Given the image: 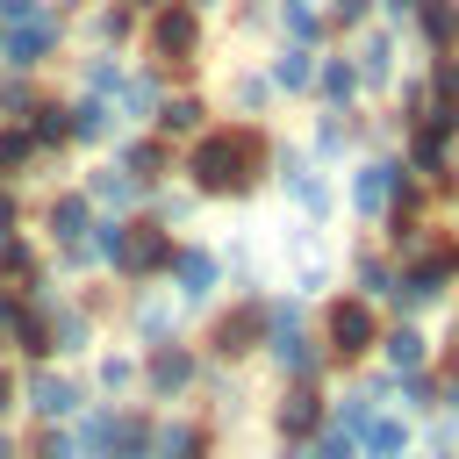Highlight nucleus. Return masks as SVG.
<instances>
[{
  "instance_id": "1",
  "label": "nucleus",
  "mask_w": 459,
  "mask_h": 459,
  "mask_svg": "<svg viewBox=\"0 0 459 459\" xmlns=\"http://www.w3.org/2000/svg\"><path fill=\"white\" fill-rule=\"evenodd\" d=\"M265 172H273V129L230 122V115H215L194 143H179V165H172V179L194 186L208 208H237V201L265 194Z\"/></svg>"
},
{
  "instance_id": "2",
  "label": "nucleus",
  "mask_w": 459,
  "mask_h": 459,
  "mask_svg": "<svg viewBox=\"0 0 459 459\" xmlns=\"http://www.w3.org/2000/svg\"><path fill=\"white\" fill-rule=\"evenodd\" d=\"M265 344H258V359L280 373V380H330V351L316 344V308L301 301V294H287V287H265Z\"/></svg>"
},
{
  "instance_id": "3",
  "label": "nucleus",
  "mask_w": 459,
  "mask_h": 459,
  "mask_svg": "<svg viewBox=\"0 0 459 459\" xmlns=\"http://www.w3.org/2000/svg\"><path fill=\"white\" fill-rule=\"evenodd\" d=\"M136 57L165 65L172 79H201L215 57V14H201L194 0H165L158 14H143L136 29Z\"/></svg>"
},
{
  "instance_id": "4",
  "label": "nucleus",
  "mask_w": 459,
  "mask_h": 459,
  "mask_svg": "<svg viewBox=\"0 0 459 459\" xmlns=\"http://www.w3.org/2000/svg\"><path fill=\"white\" fill-rule=\"evenodd\" d=\"M265 186H273V194L287 201V215L308 222V230H330V222L344 215V201H337V172L316 165L294 136H273V172H265Z\"/></svg>"
},
{
  "instance_id": "5",
  "label": "nucleus",
  "mask_w": 459,
  "mask_h": 459,
  "mask_svg": "<svg viewBox=\"0 0 459 459\" xmlns=\"http://www.w3.org/2000/svg\"><path fill=\"white\" fill-rule=\"evenodd\" d=\"M402 186H409V172H402L394 143H366V151L337 172V201H344V215H351L359 230H380V222L394 215Z\"/></svg>"
},
{
  "instance_id": "6",
  "label": "nucleus",
  "mask_w": 459,
  "mask_h": 459,
  "mask_svg": "<svg viewBox=\"0 0 459 459\" xmlns=\"http://www.w3.org/2000/svg\"><path fill=\"white\" fill-rule=\"evenodd\" d=\"M380 308L373 301H359L351 287H337V294H323L316 301V344L330 351V366H366L373 359V344H380Z\"/></svg>"
},
{
  "instance_id": "7",
  "label": "nucleus",
  "mask_w": 459,
  "mask_h": 459,
  "mask_svg": "<svg viewBox=\"0 0 459 459\" xmlns=\"http://www.w3.org/2000/svg\"><path fill=\"white\" fill-rule=\"evenodd\" d=\"M265 294H230V301H215L208 316H201V359L208 366H251L258 359V344H265V308H258Z\"/></svg>"
},
{
  "instance_id": "8",
  "label": "nucleus",
  "mask_w": 459,
  "mask_h": 459,
  "mask_svg": "<svg viewBox=\"0 0 459 459\" xmlns=\"http://www.w3.org/2000/svg\"><path fill=\"white\" fill-rule=\"evenodd\" d=\"M165 294H172L186 316H208L215 301H230L222 251H215L208 237H179V244H172V265H165Z\"/></svg>"
},
{
  "instance_id": "9",
  "label": "nucleus",
  "mask_w": 459,
  "mask_h": 459,
  "mask_svg": "<svg viewBox=\"0 0 459 459\" xmlns=\"http://www.w3.org/2000/svg\"><path fill=\"white\" fill-rule=\"evenodd\" d=\"M201 380H208V359H201V344H186V337L136 351V394H143V402H194Z\"/></svg>"
},
{
  "instance_id": "10",
  "label": "nucleus",
  "mask_w": 459,
  "mask_h": 459,
  "mask_svg": "<svg viewBox=\"0 0 459 459\" xmlns=\"http://www.w3.org/2000/svg\"><path fill=\"white\" fill-rule=\"evenodd\" d=\"M402 43H409V36H402V29H387V22H366V29H351V36L337 43V50L351 57L359 93H366L373 108H387V93H394V79H402V65H409V57H402Z\"/></svg>"
},
{
  "instance_id": "11",
  "label": "nucleus",
  "mask_w": 459,
  "mask_h": 459,
  "mask_svg": "<svg viewBox=\"0 0 459 459\" xmlns=\"http://www.w3.org/2000/svg\"><path fill=\"white\" fill-rule=\"evenodd\" d=\"M65 50H72V22L50 7V14H36V22H22V29H0V72H22V79H43V72H57L65 65Z\"/></svg>"
},
{
  "instance_id": "12",
  "label": "nucleus",
  "mask_w": 459,
  "mask_h": 459,
  "mask_svg": "<svg viewBox=\"0 0 459 459\" xmlns=\"http://www.w3.org/2000/svg\"><path fill=\"white\" fill-rule=\"evenodd\" d=\"M86 402H93V394H86V373H79V366H57V359L22 366V416H29V423H72Z\"/></svg>"
},
{
  "instance_id": "13",
  "label": "nucleus",
  "mask_w": 459,
  "mask_h": 459,
  "mask_svg": "<svg viewBox=\"0 0 459 459\" xmlns=\"http://www.w3.org/2000/svg\"><path fill=\"white\" fill-rule=\"evenodd\" d=\"M215 115H230V122H265V115H280V86L265 79V65L258 57H222V72H215Z\"/></svg>"
},
{
  "instance_id": "14",
  "label": "nucleus",
  "mask_w": 459,
  "mask_h": 459,
  "mask_svg": "<svg viewBox=\"0 0 459 459\" xmlns=\"http://www.w3.org/2000/svg\"><path fill=\"white\" fill-rule=\"evenodd\" d=\"M115 316H122V330H129V344H136V351H151V344H172V337H186V308H179V301L165 294V280H158V287H122Z\"/></svg>"
},
{
  "instance_id": "15",
  "label": "nucleus",
  "mask_w": 459,
  "mask_h": 459,
  "mask_svg": "<svg viewBox=\"0 0 459 459\" xmlns=\"http://www.w3.org/2000/svg\"><path fill=\"white\" fill-rule=\"evenodd\" d=\"M172 230L165 222H151V215H129V230H122V258H115V280L122 287H158L165 280V265H172Z\"/></svg>"
},
{
  "instance_id": "16",
  "label": "nucleus",
  "mask_w": 459,
  "mask_h": 459,
  "mask_svg": "<svg viewBox=\"0 0 459 459\" xmlns=\"http://www.w3.org/2000/svg\"><path fill=\"white\" fill-rule=\"evenodd\" d=\"M394 280H402V258H394L380 237H359V244H344V287H351L359 301H373L380 316L394 308Z\"/></svg>"
},
{
  "instance_id": "17",
  "label": "nucleus",
  "mask_w": 459,
  "mask_h": 459,
  "mask_svg": "<svg viewBox=\"0 0 459 459\" xmlns=\"http://www.w3.org/2000/svg\"><path fill=\"white\" fill-rule=\"evenodd\" d=\"M273 437L280 445H301V437H316L323 423H330V387L323 380H280V394H273Z\"/></svg>"
},
{
  "instance_id": "18",
  "label": "nucleus",
  "mask_w": 459,
  "mask_h": 459,
  "mask_svg": "<svg viewBox=\"0 0 459 459\" xmlns=\"http://www.w3.org/2000/svg\"><path fill=\"white\" fill-rule=\"evenodd\" d=\"M172 86H179V79H172L165 65H151V57L129 50V72H122V86H115V122H122V129H151V115L165 108Z\"/></svg>"
},
{
  "instance_id": "19",
  "label": "nucleus",
  "mask_w": 459,
  "mask_h": 459,
  "mask_svg": "<svg viewBox=\"0 0 459 459\" xmlns=\"http://www.w3.org/2000/svg\"><path fill=\"white\" fill-rule=\"evenodd\" d=\"M208 122H215V93H208V79H179V86L165 93V108L151 115V136H165V143L179 151V143H194Z\"/></svg>"
},
{
  "instance_id": "20",
  "label": "nucleus",
  "mask_w": 459,
  "mask_h": 459,
  "mask_svg": "<svg viewBox=\"0 0 459 459\" xmlns=\"http://www.w3.org/2000/svg\"><path fill=\"white\" fill-rule=\"evenodd\" d=\"M86 230H93V201L79 194V179H65V186L36 194V237H43V251H57V244H79Z\"/></svg>"
},
{
  "instance_id": "21",
  "label": "nucleus",
  "mask_w": 459,
  "mask_h": 459,
  "mask_svg": "<svg viewBox=\"0 0 459 459\" xmlns=\"http://www.w3.org/2000/svg\"><path fill=\"white\" fill-rule=\"evenodd\" d=\"M373 359H380L394 380H409V373H423V366L437 359V330H430V323H416V316H387V323H380Z\"/></svg>"
},
{
  "instance_id": "22",
  "label": "nucleus",
  "mask_w": 459,
  "mask_h": 459,
  "mask_svg": "<svg viewBox=\"0 0 459 459\" xmlns=\"http://www.w3.org/2000/svg\"><path fill=\"white\" fill-rule=\"evenodd\" d=\"M100 158H115V165H122L143 194H151V186H165V179H172V165H179V151H172L165 136H151V129H122Z\"/></svg>"
},
{
  "instance_id": "23",
  "label": "nucleus",
  "mask_w": 459,
  "mask_h": 459,
  "mask_svg": "<svg viewBox=\"0 0 459 459\" xmlns=\"http://www.w3.org/2000/svg\"><path fill=\"white\" fill-rule=\"evenodd\" d=\"M115 136H122V122H115V100L65 93V143H72V158H100Z\"/></svg>"
},
{
  "instance_id": "24",
  "label": "nucleus",
  "mask_w": 459,
  "mask_h": 459,
  "mask_svg": "<svg viewBox=\"0 0 459 459\" xmlns=\"http://www.w3.org/2000/svg\"><path fill=\"white\" fill-rule=\"evenodd\" d=\"M79 194L93 201V215H143V186L115 165V158H86V172H72Z\"/></svg>"
},
{
  "instance_id": "25",
  "label": "nucleus",
  "mask_w": 459,
  "mask_h": 459,
  "mask_svg": "<svg viewBox=\"0 0 459 459\" xmlns=\"http://www.w3.org/2000/svg\"><path fill=\"white\" fill-rule=\"evenodd\" d=\"M136 14L122 0H93L79 22H72V50H136Z\"/></svg>"
},
{
  "instance_id": "26",
  "label": "nucleus",
  "mask_w": 459,
  "mask_h": 459,
  "mask_svg": "<svg viewBox=\"0 0 459 459\" xmlns=\"http://www.w3.org/2000/svg\"><path fill=\"white\" fill-rule=\"evenodd\" d=\"M129 72V50H65V93H93V100H115Z\"/></svg>"
},
{
  "instance_id": "27",
  "label": "nucleus",
  "mask_w": 459,
  "mask_h": 459,
  "mask_svg": "<svg viewBox=\"0 0 459 459\" xmlns=\"http://www.w3.org/2000/svg\"><path fill=\"white\" fill-rule=\"evenodd\" d=\"M301 108H366L359 72H351V57H344L337 43H323V50H316V86H308V100H301Z\"/></svg>"
},
{
  "instance_id": "28",
  "label": "nucleus",
  "mask_w": 459,
  "mask_h": 459,
  "mask_svg": "<svg viewBox=\"0 0 459 459\" xmlns=\"http://www.w3.org/2000/svg\"><path fill=\"white\" fill-rule=\"evenodd\" d=\"M22 129H29V143L43 151V165H57V158H72V143H65V86H50V79H43V93L29 100V115H22Z\"/></svg>"
},
{
  "instance_id": "29",
  "label": "nucleus",
  "mask_w": 459,
  "mask_h": 459,
  "mask_svg": "<svg viewBox=\"0 0 459 459\" xmlns=\"http://www.w3.org/2000/svg\"><path fill=\"white\" fill-rule=\"evenodd\" d=\"M86 394L93 402H129L136 394V344H100L86 359Z\"/></svg>"
},
{
  "instance_id": "30",
  "label": "nucleus",
  "mask_w": 459,
  "mask_h": 459,
  "mask_svg": "<svg viewBox=\"0 0 459 459\" xmlns=\"http://www.w3.org/2000/svg\"><path fill=\"white\" fill-rule=\"evenodd\" d=\"M402 36H416L423 57H452L459 50V0H416V14H409Z\"/></svg>"
},
{
  "instance_id": "31",
  "label": "nucleus",
  "mask_w": 459,
  "mask_h": 459,
  "mask_svg": "<svg viewBox=\"0 0 459 459\" xmlns=\"http://www.w3.org/2000/svg\"><path fill=\"white\" fill-rule=\"evenodd\" d=\"M43 273H50V251H43V237H36V230H14V237H0V287L29 294Z\"/></svg>"
},
{
  "instance_id": "32",
  "label": "nucleus",
  "mask_w": 459,
  "mask_h": 459,
  "mask_svg": "<svg viewBox=\"0 0 459 459\" xmlns=\"http://www.w3.org/2000/svg\"><path fill=\"white\" fill-rule=\"evenodd\" d=\"M115 423H122V402H86V409L65 423L72 459H108V452H115Z\"/></svg>"
},
{
  "instance_id": "33",
  "label": "nucleus",
  "mask_w": 459,
  "mask_h": 459,
  "mask_svg": "<svg viewBox=\"0 0 459 459\" xmlns=\"http://www.w3.org/2000/svg\"><path fill=\"white\" fill-rule=\"evenodd\" d=\"M265 79L280 86V100H308V86H316V50H301V43H265Z\"/></svg>"
},
{
  "instance_id": "34",
  "label": "nucleus",
  "mask_w": 459,
  "mask_h": 459,
  "mask_svg": "<svg viewBox=\"0 0 459 459\" xmlns=\"http://www.w3.org/2000/svg\"><path fill=\"white\" fill-rule=\"evenodd\" d=\"M351 445H359V459H409V452H416V423H409L402 409H380Z\"/></svg>"
},
{
  "instance_id": "35",
  "label": "nucleus",
  "mask_w": 459,
  "mask_h": 459,
  "mask_svg": "<svg viewBox=\"0 0 459 459\" xmlns=\"http://www.w3.org/2000/svg\"><path fill=\"white\" fill-rule=\"evenodd\" d=\"M201 208H208V201H201L194 186H179V179H165V186H151V194H143V215H151V222H165L172 237H186V222H194Z\"/></svg>"
},
{
  "instance_id": "36",
  "label": "nucleus",
  "mask_w": 459,
  "mask_h": 459,
  "mask_svg": "<svg viewBox=\"0 0 459 459\" xmlns=\"http://www.w3.org/2000/svg\"><path fill=\"white\" fill-rule=\"evenodd\" d=\"M36 172H43V151L29 143V129L22 122H0V179L7 186H29Z\"/></svg>"
},
{
  "instance_id": "37",
  "label": "nucleus",
  "mask_w": 459,
  "mask_h": 459,
  "mask_svg": "<svg viewBox=\"0 0 459 459\" xmlns=\"http://www.w3.org/2000/svg\"><path fill=\"white\" fill-rule=\"evenodd\" d=\"M151 430H158V416L122 402V423H115V452L108 459H151Z\"/></svg>"
},
{
  "instance_id": "38",
  "label": "nucleus",
  "mask_w": 459,
  "mask_h": 459,
  "mask_svg": "<svg viewBox=\"0 0 459 459\" xmlns=\"http://www.w3.org/2000/svg\"><path fill=\"white\" fill-rule=\"evenodd\" d=\"M416 72H423L430 108H459V50L452 57H416Z\"/></svg>"
},
{
  "instance_id": "39",
  "label": "nucleus",
  "mask_w": 459,
  "mask_h": 459,
  "mask_svg": "<svg viewBox=\"0 0 459 459\" xmlns=\"http://www.w3.org/2000/svg\"><path fill=\"white\" fill-rule=\"evenodd\" d=\"M273 7H280V0H230V36H237V43H251V36L273 43Z\"/></svg>"
},
{
  "instance_id": "40",
  "label": "nucleus",
  "mask_w": 459,
  "mask_h": 459,
  "mask_svg": "<svg viewBox=\"0 0 459 459\" xmlns=\"http://www.w3.org/2000/svg\"><path fill=\"white\" fill-rule=\"evenodd\" d=\"M373 416H380V402H373V394H359V387L330 394V423H337V430H351V437H359V430H366Z\"/></svg>"
},
{
  "instance_id": "41",
  "label": "nucleus",
  "mask_w": 459,
  "mask_h": 459,
  "mask_svg": "<svg viewBox=\"0 0 459 459\" xmlns=\"http://www.w3.org/2000/svg\"><path fill=\"white\" fill-rule=\"evenodd\" d=\"M301 459H359V445H351V430L323 423L316 437H301Z\"/></svg>"
},
{
  "instance_id": "42",
  "label": "nucleus",
  "mask_w": 459,
  "mask_h": 459,
  "mask_svg": "<svg viewBox=\"0 0 459 459\" xmlns=\"http://www.w3.org/2000/svg\"><path fill=\"white\" fill-rule=\"evenodd\" d=\"M323 22H330V36H351L373 22V0H323Z\"/></svg>"
},
{
  "instance_id": "43",
  "label": "nucleus",
  "mask_w": 459,
  "mask_h": 459,
  "mask_svg": "<svg viewBox=\"0 0 459 459\" xmlns=\"http://www.w3.org/2000/svg\"><path fill=\"white\" fill-rule=\"evenodd\" d=\"M14 230H29V194L0 179V237H14Z\"/></svg>"
},
{
  "instance_id": "44",
  "label": "nucleus",
  "mask_w": 459,
  "mask_h": 459,
  "mask_svg": "<svg viewBox=\"0 0 459 459\" xmlns=\"http://www.w3.org/2000/svg\"><path fill=\"white\" fill-rule=\"evenodd\" d=\"M14 416H22V366L0 359V423H14Z\"/></svg>"
},
{
  "instance_id": "45",
  "label": "nucleus",
  "mask_w": 459,
  "mask_h": 459,
  "mask_svg": "<svg viewBox=\"0 0 459 459\" xmlns=\"http://www.w3.org/2000/svg\"><path fill=\"white\" fill-rule=\"evenodd\" d=\"M36 14H50V0H0V29H22Z\"/></svg>"
},
{
  "instance_id": "46",
  "label": "nucleus",
  "mask_w": 459,
  "mask_h": 459,
  "mask_svg": "<svg viewBox=\"0 0 459 459\" xmlns=\"http://www.w3.org/2000/svg\"><path fill=\"white\" fill-rule=\"evenodd\" d=\"M409 14H416V0H373V22H387V29H409Z\"/></svg>"
},
{
  "instance_id": "47",
  "label": "nucleus",
  "mask_w": 459,
  "mask_h": 459,
  "mask_svg": "<svg viewBox=\"0 0 459 459\" xmlns=\"http://www.w3.org/2000/svg\"><path fill=\"white\" fill-rule=\"evenodd\" d=\"M0 459H29V452H22V437H14V423H0Z\"/></svg>"
},
{
  "instance_id": "48",
  "label": "nucleus",
  "mask_w": 459,
  "mask_h": 459,
  "mask_svg": "<svg viewBox=\"0 0 459 459\" xmlns=\"http://www.w3.org/2000/svg\"><path fill=\"white\" fill-rule=\"evenodd\" d=\"M50 7H57V14H65V22H79V14H86V7H93V0H50Z\"/></svg>"
},
{
  "instance_id": "49",
  "label": "nucleus",
  "mask_w": 459,
  "mask_h": 459,
  "mask_svg": "<svg viewBox=\"0 0 459 459\" xmlns=\"http://www.w3.org/2000/svg\"><path fill=\"white\" fill-rule=\"evenodd\" d=\"M122 7H129V14H136V22H143V14H158V7H165V0H122Z\"/></svg>"
},
{
  "instance_id": "50",
  "label": "nucleus",
  "mask_w": 459,
  "mask_h": 459,
  "mask_svg": "<svg viewBox=\"0 0 459 459\" xmlns=\"http://www.w3.org/2000/svg\"><path fill=\"white\" fill-rule=\"evenodd\" d=\"M0 359H7V344H0Z\"/></svg>"
}]
</instances>
